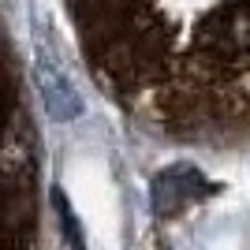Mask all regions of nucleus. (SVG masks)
Masks as SVG:
<instances>
[{"label": "nucleus", "mask_w": 250, "mask_h": 250, "mask_svg": "<svg viewBox=\"0 0 250 250\" xmlns=\"http://www.w3.org/2000/svg\"><path fill=\"white\" fill-rule=\"evenodd\" d=\"M209 194H213L209 179L190 165H172V168H165V172H157L153 183H149V202H153V213L161 220L183 213L187 206L209 198Z\"/></svg>", "instance_id": "f257e3e1"}, {"label": "nucleus", "mask_w": 250, "mask_h": 250, "mask_svg": "<svg viewBox=\"0 0 250 250\" xmlns=\"http://www.w3.org/2000/svg\"><path fill=\"white\" fill-rule=\"evenodd\" d=\"M34 79H38V90H42V101L49 108L52 120H75L83 112V101L75 94V86L67 83V75H60V67L49 60V52H38V63H34Z\"/></svg>", "instance_id": "f03ea898"}]
</instances>
